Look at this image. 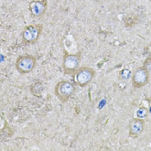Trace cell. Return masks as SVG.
I'll return each instance as SVG.
<instances>
[{"label":"cell","mask_w":151,"mask_h":151,"mask_svg":"<svg viewBox=\"0 0 151 151\" xmlns=\"http://www.w3.org/2000/svg\"><path fill=\"white\" fill-rule=\"evenodd\" d=\"M42 24H31L24 27L22 33V42L25 45H32L37 42L43 31Z\"/></svg>","instance_id":"6da1fadb"},{"label":"cell","mask_w":151,"mask_h":151,"mask_svg":"<svg viewBox=\"0 0 151 151\" xmlns=\"http://www.w3.org/2000/svg\"><path fill=\"white\" fill-rule=\"evenodd\" d=\"M36 58L31 55H24L19 56L15 62V67L21 74L29 73L35 68L36 64Z\"/></svg>","instance_id":"7a4b0ae2"},{"label":"cell","mask_w":151,"mask_h":151,"mask_svg":"<svg viewBox=\"0 0 151 151\" xmlns=\"http://www.w3.org/2000/svg\"><path fill=\"white\" fill-rule=\"evenodd\" d=\"M46 0H33L29 3V10L32 18L38 19L43 17L47 9Z\"/></svg>","instance_id":"3957f363"},{"label":"cell","mask_w":151,"mask_h":151,"mask_svg":"<svg viewBox=\"0 0 151 151\" xmlns=\"http://www.w3.org/2000/svg\"><path fill=\"white\" fill-rule=\"evenodd\" d=\"M63 66L65 73H68L77 67L79 58L76 55L70 54L65 49L63 50Z\"/></svg>","instance_id":"277c9868"},{"label":"cell","mask_w":151,"mask_h":151,"mask_svg":"<svg viewBox=\"0 0 151 151\" xmlns=\"http://www.w3.org/2000/svg\"><path fill=\"white\" fill-rule=\"evenodd\" d=\"M59 91L60 94L66 96L70 95L73 92V87L69 82H63L59 84Z\"/></svg>","instance_id":"5b68a950"},{"label":"cell","mask_w":151,"mask_h":151,"mask_svg":"<svg viewBox=\"0 0 151 151\" xmlns=\"http://www.w3.org/2000/svg\"><path fill=\"white\" fill-rule=\"evenodd\" d=\"M91 77L90 72L86 69L80 71L76 76V79L79 83L84 84L90 80Z\"/></svg>","instance_id":"8992f818"},{"label":"cell","mask_w":151,"mask_h":151,"mask_svg":"<svg viewBox=\"0 0 151 151\" xmlns=\"http://www.w3.org/2000/svg\"><path fill=\"white\" fill-rule=\"evenodd\" d=\"M143 127V125L142 122L140 121L136 120L132 124L131 129L133 133L136 134H139L142 131Z\"/></svg>","instance_id":"52a82bcc"},{"label":"cell","mask_w":151,"mask_h":151,"mask_svg":"<svg viewBox=\"0 0 151 151\" xmlns=\"http://www.w3.org/2000/svg\"><path fill=\"white\" fill-rule=\"evenodd\" d=\"M137 75L136 76L137 82L138 83H145L147 80V74L145 71L143 70H140L138 72Z\"/></svg>","instance_id":"ba28073f"},{"label":"cell","mask_w":151,"mask_h":151,"mask_svg":"<svg viewBox=\"0 0 151 151\" xmlns=\"http://www.w3.org/2000/svg\"><path fill=\"white\" fill-rule=\"evenodd\" d=\"M147 111L145 108H141L140 110H138L137 115L139 118H143L147 116Z\"/></svg>","instance_id":"9c48e42d"},{"label":"cell","mask_w":151,"mask_h":151,"mask_svg":"<svg viewBox=\"0 0 151 151\" xmlns=\"http://www.w3.org/2000/svg\"><path fill=\"white\" fill-rule=\"evenodd\" d=\"M106 103V101L105 100L103 99L100 102L99 104V108L100 109H102L103 106L105 105Z\"/></svg>","instance_id":"30bf717a"},{"label":"cell","mask_w":151,"mask_h":151,"mask_svg":"<svg viewBox=\"0 0 151 151\" xmlns=\"http://www.w3.org/2000/svg\"><path fill=\"white\" fill-rule=\"evenodd\" d=\"M150 112H151V107L150 108Z\"/></svg>","instance_id":"8fae6325"}]
</instances>
